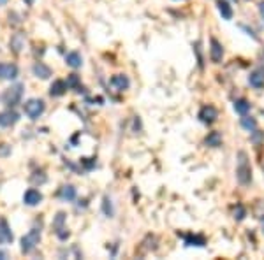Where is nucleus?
<instances>
[{"label":"nucleus","mask_w":264,"mask_h":260,"mask_svg":"<svg viewBox=\"0 0 264 260\" xmlns=\"http://www.w3.org/2000/svg\"><path fill=\"white\" fill-rule=\"evenodd\" d=\"M236 179H238L240 185L249 186L252 183V165H250V160L247 151L238 153V164H236Z\"/></svg>","instance_id":"obj_1"},{"label":"nucleus","mask_w":264,"mask_h":260,"mask_svg":"<svg viewBox=\"0 0 264 260\" xmlns=\"http://www.w3.org/2000/svg\"><path fill=\"white\" fill-rule=\"evenodd\" d=\"M23 88H25V86H23L21 83H18V85L11 86V88H7L4 93H2V95H0V101L4 102L5 106H9V108H14V106L18 104L19 101H21Z\"/></svg>","instance_id":"obj_2"},{"label":"nucleus","mask_w":264,"mask_h":260,"mask_svg":"<svg viewBox=\"0 0 264 260\" xmlns=\"http://www.w3.org/2000/svg\"><path fill=\"white\" fill-rule=\"evenodd\" d=\"M44 109H46V104L41 99H30V101H26L23 104V111H25V115L30 120H37L44 113Z\"/></svg>","instance_id":"obj_3"},{"label":"nucleus","mask_w":264,"mask_h":260,"mask_svg":"<svg viewBox=\"0 0 264 260\" xmlns=\"http://www.w3.org/2000/svg\"><path fill=\"white\" fill-rule=\"evenodd\" d=\"M39 241H41V231L39 229H32L28 234H25L21 238V252L30 253L39 245Z\"/></svg>","instance_id":"obj_4"},{"label":"nucleus","mask_w":264,"mask_h":260,"mask_svg":"<svg viewBox=\"0 0 264 260\" xmlns=\"http://www.w3.org/2000/svg\"><path fill=\"white\" fill-rule=\"evenodd\" d=\"M65 216L67 215L63 211H58L55 218H53V231H55V234L58 236V239H62V241H65V239L69 238V231H67V227H65Z\"/></svg>","instance_id":"obj_5"},{"label":"nucleus","mask_w":264,"mask_h":260,"mask_svg":"<svg viewBox=\"0 0 264 260\" xmlns=\"http://www.w3.org/2000/svg\"><path fill=\"white\" fill-rule=\"evenodd\" d=\"M197 118H199V122L205 123V125H212V123H215L217 118H219V111H217V108L215 106H212V104L203 106V108L199 109Z\"/></svg>","instance_id":"obj_6"},{"label":"nucleus","mask_w":264,"mask_h":260,"mask_svg":"<svg viewBox=\"0 0 264 260\" xmlns=\"http://www.w3.org/2000/svg\"><path fill=\"white\" fill-rule=\"evenodd\" d=\"M19 74V69L16 63H0V79L5 81H12Z\"/></svg>","instance_id":"obj_7"},{"label":"nucleus","mask_w":264,"mask_h":260,"mask_svg":"<svg viewBox=\"0 0 264 260\" xmlns=\"http://www.w3.org/2000/svg\"><path fill=\"white\" fill-rule=\"evenodd\" d=\"M210 58L213 63H220L224 58V48L215 37L210 39Z\"/></svg>","instance_id":"obj_8"},{"label":"nucleus","mask_w":264,"mask_h":260,"mask_svg":"<svg viewBox=\"0 0 264 260\" xmlns=\"http://www.w3.org/2000/svg\"><path fill=\"white\" fill-rule=\"evenodd\" d=\"M12 239H14V234H12L7 220L0 218V245H9L12 243Z\"/></svg>","instance_id":"obj_9"},{"label":"nucleus","mask_w":264,"mask_h":260,"mask_svg":"<svg viewBox=\"0 0 264 260\" xmlns=\"http://www.w3.org/2000/svg\"><path fill=\"white\" fill-rule=\"evenodd\" d=\"M18 120H19V115L16 111H12V109L0 113V127H4V129L16 125V123H18Z\"/></svg>","instance_id":"obj_10"},{"label":"nucleus","mask_w":264,"mask_h":260,"mask_svg":"<svg viewBox=\"0 0 264 260\" xmlns=\"http://www.w3.org/2000/svg\"><path fill=\"white\" fill-rule=\"evenodd\" d=\"M23 202H25L26 206H37L42 202V193L39 192V190L35 188H30L25 192V195H23Z\"/></svg>","instance_id":"obj_11"},{"label":"nucleus","mask_w":264,"mask_h":260,"mask_svg":"<svg viewBox=\"0 0 264 260\" xmlns=\"http://www.w3.org/2000/svg\"><path fill=\"white\" fill-rule=\"evenodd\" d=\"M109 85H111L113 88L116 90V92H123V90H127L130 86V81H129V78H127L125 74H116V76H113V78L109 79Z\"/></svg>","instance_id":"obj_12"},{"label":"nucleus","mask_w":264,"mask_h":260,"mask_svg":"<svg viewBox=\"0 0 264 260\" xmlns=\"http://www.w3.org/2000/svg\"><path fill=\"white\" fill-rule=\"evenodd\" d=\"M249 83H250V86H254L256 90L264 88V69H256L254 72H250Z\"/></svg>","instance_id":"obj_13"},{"label":"nucleus","mask_w":264,"mask_h":260,"mask_svg":"<svg viewBox=\"0 0 264 260\" xmlns=\"http://www.w3.org/2000/svg\"><path fill=\"white\" fill-rule=\"evenodd\" d=\"M32 72H34V76H35V78H39V79L51 78V69H49L48 65H46V63H42V62H35L34 67H32Z\"/></svg>","instance_id":"obj_14"},{"label":"nucleus","mask_w":264,"mask_h":260,"mask_svg":"<svg viewBox=\"0 0 264 260\" xmlns=\"http://www.w3.org/2000/svg\"><path fill=\"white\" fill-rule=\"evenodd\" d=\"M9 48H11L12 53H21V49L25 48V35L21 32L12 35L11 41H9Z\"/></svg>","instance_id":"obj_15"},{"label":"nucleus","mask_w":264,"mask_h":260,"mask_svg":"<svg viewBox=\"0 0 264 260\" xmlns=\"http://www.w3.org/2000/svg\"><path fill=\"white\" fill-rule=\"evenodd\" d=\"M183 239H185V246H197V248L206 246V238L201 234H187L183 236Z\"/></svg>","instance_id":"obj_16"},{"label":"nucleus","mask_w":264,"mask_h":260,"mask_svg":"<svg viewBox=\"0 0 264 260\" xmlns=\"http://www.w3.org/2000/svg\"><path fill=\"white\" fill-rule=\"evenodd\" d=\"M67 81H62V79H56L51 86H49V95L51 97H62L63 93L67 92Z\"/></svg>","instance_id":"obj_17"},{"label":"nucleus","mask_w":264,"mask_h":260,"mask_svg":"<svg viewBox=\"0 0 264 260\" xmlns=\"http://www.w3.org/2000/svg\"><path fill=\"white\" fill-rule=\"evenodd\" d=\"M217 9H219L220 16H222L224 19H233V7H231V4L227 2V0H217Z\"/></svg>","instance_id":"obj_18"},{"label":"nucleus","mask_w":264,"mask_h":260,"mask_svg":"<svg viewBox=\"0 0 264 260\" xmlns=\"http://www.w3.org/2000/svg\"><path fill=\"white\" fill-rule=\"evenodd\" d=\"M58 197L62 199V201H65V202L74 201V199H76V188L72 185L62 186V188L58 190Z\"/></svg>","instance_id":"obj_19"},{"label":"nucleus","mask_w":264,"mask_h":260,"mask_svg":"<svg viewBox=\"0 0 264 260\" xmlns=\"http://www.w3.org/2000/svg\"><path fill=\"white\" fill-rule=\"evenodd\" d=\"M65 63L72 69H79L83 65V58L78 51H71V53H67V56H65Z\"/></svg>","instance_id":"obj_20"},{"label":"nucleus","mask_w":264,"mask_h":260,"mask_svg":"<svg viewBox=\"0 0 264 260\" xmlns=\"http://www.w3.org/2000/svg\"><path fill=\"white\" fill-rule=\"evenodd\" d=\"M233 108H235V111L238 113L240 116H243V115H249V111H250V102L247 101V99H236L235 101V104H233Z\"/></svg>","instance_id":"obj_21"},{"label":"nucleus","mask_w":264,"mask_h":260,"mask_svg":"<svg viewBox=\"0 0 264 260\" xmlns=\"http://www.w3.org/2000/svg\"><path fill=\"white\" fill-rule=\"evenodd\" d=\"M205 144L210 146V148H219L220 144H222V134L220 132H210L208 135H206L205 139Z\"/></svg>","instance_id":"obj_22"},{"label":"nucleus","mask_w":264,"mask_h":260,"mask_svg":"<svg viewBox=\"0 0 264 260\" xmlns=\"http://www.w3.org/2000/svg\"><path fill=\"white\" fill-rule=\"evenodd\" d=\"M240 123H242V127L245 130H249V132H252V130L257 129V120L254 118V116H249V115H243L242 120H240Z\"/></svg>","instance_id":"obj_23"},{"label":"nucleus","mask_w":264,"mask_h":260,"mask_svg":"<svg viewBox=\"0 0 264 260\" xmlns=\"http://www.w3.org/2000/svg\"><path fill=\"white\" fill-rule=\"evenodd\" d=\"M102 213H104L108 218H113V215H115L113 202H111V199H109L108 195H104V199H102Z\"/></svg>","instance_id":"obj_24"},{"label":"nucleus","mask_w":264,"mask_h":260,"mask_svg":"<svg viewBox=\"0 0 264 260\" xmlns=\"http://www.w3.org/2000/svg\"><path fill=\"white\" fill-rule=\"evenodd\" d=\"M67 86H69V88H72V90H78V92H79V90H83L81 86H79V76L78 74L69 76V78H67Z\"/></svg>","instance_id":"obj_25"},{"label":"nucleus","mask_w":264,"mask_h":260,"mask_svg":"<svg viewBox=\"0 0 264 260\" xmlns=\"http://www.w3.org/2000/svg\"><path fill=\"white\" fill-rule=\"evenodd\" d=\"M250 141L254 142V144H257L259 146L261 142H264V132L263 130H252V137H250Z\"/></svg>","instance_id":"obj_26"},{"label":"nucleus","mask_w":264,"mask_h":260,"mask_svg":"<svg viewBox=\"0 0 264 260\" xmlns=\"http://www.w3.org/2000/svg\"><path fill=\"white\" fill-rule=\"evenodd\" d=\"M247 216V209L243 208L242 204H238L236 206V209H235V220H238V222H242L243 218Z\"/></svg>","instance_id":"obj_27"},{"label":"nucleus","mask_w":264,"mask_h":260,"mask_svg":"<svg viewBox=\"0 0 264 260\" xmlns=\"http://www.w3.org/2000/svg\"><path fill=\"white\" fill-rule=\"evenodd\" d=\"M81 164L85 165L86 171H90V169L95 167V158H81Z\"/></svg>","instance_id":"obj_28"},{"label":"nucleus","mask_w":264,"mask_h":260,"mask_svg":"<svg viewBox=\"0 0 264 260\" xmlns=\"http://www.w3.org/2000/svg\"><path fill=\"white\" fill-rule=\"evenodd\" d=\"M11 153V146L7 144H0V156H5Z\"/></svg>","instance_id":"obj_29"},{"label":"nucleus","mask_w":264,"mask_h":260,"mask_svg":"<svg viewBox=\"0 0 264 260\" xmlns=\"http://www.w3.org/2000/svg\"><path fill=\"white\" fill-rule=\"evenodd\" d=\"M259 14H261V18L264 19V0L263 2H259Z\"/></svg>","instance_id":"obj_30"},{"label":"nucleus","mask_w":264,"mask_h":260,"mask_svg":"<svg viewBox=\"0 0 264 260\" xmlns=\"http://www.w3.org/2000/svg\"><path fill=\"white\" fill-rule=\"evenodd\" d=\"M2 259H7V253H5V252H0V260H2Z\"/></svg>","instance_id":"obj_31"},{"label":"nucleus","mask_w":264,"mask_h":260,"mask_svg":"<svg viewBox=\"0 0 264 260\" xmlns=\"http://www.w3.org/2000/svg\"><path fill=\"white\" fill-rule=\"evenodd\" d=\"M25 2H26V5H32V4H34V0H25Z\"/></svg>","instance_id":"obj_32"},{"label":"nucleus","mask_w":264,"mask_h":260,"mask_svg":"<svg viewBox=\"0 0 264 260\" xmlns=\"http://www.w3.org/2000/svg\"><path fill=\"white\" fill-rule=\"evenodd\" d=\"M7 4V0H0V5H5Z\"/></svg>","instance_id":"obj_33"},{"label":"nucleus","mask_w":264,"mask_h":260,"mask_svg":"<svg viewBox=\"0 0 264 260\" xmlns=\"http://www.w3.org/2000/svg\"><path fill=\"white\" fill-rule=\"evenodd\" d=\"M263 232H264V216H263Z\"/></svg>","instance_id":"obj_34"},{"label":"nucleus","mask_w":264,"mask_h":260,"mask_svg":"<svg viewBox=\"0 0 264 260\" xmlns=\"http://www.w3.org/2000/svg\"><path fill=\"white\" fill-rule=\"evenodd\" d=\"M263 169H264V165H263Z\"/></svg>","instance_id":"obj_35"}]
</instances>
